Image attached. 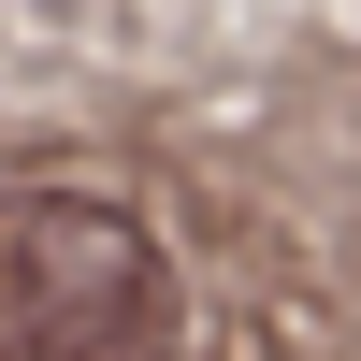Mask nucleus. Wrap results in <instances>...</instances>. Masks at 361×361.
<instances>
[{
    "label": "nucleus",
    "mask_w": 361,
    "mask_h": 361,
    "mask_svg": "<svg viewBox=\"0 0 361 361\" xmlns=\"http://www.w3.org/2000/svg\"><path fill=\"white\" fill-rule=\"evenodd\" d=\"M188 304L145 217L87 188H15L0 202V361H173Z\"/></svg>",
    "instance_id": "f257e3e1"
}]
</instances>
